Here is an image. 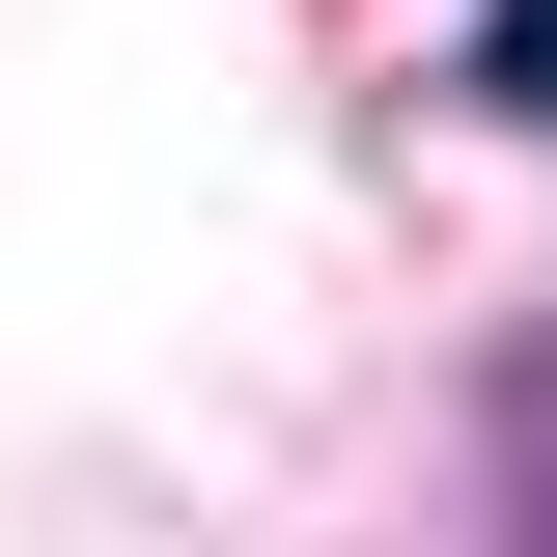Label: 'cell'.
<instances>
[{
	"label": "cell",
	"mask_w": 557,
	"mask_h": 557,
	"mask_svg": "<svg viewBox=\"0 0 557 557\" xmlns=\"http://www.w3.org/2000/svg\"><path fill=\"white\" fill-rule=\"evenodd\" d=\"M474 84H502V112H557V0H474Z\"/></svg>",
	"instance_id": "1"
},
{
	"label": "cell",
	"mask_w": 557,
	"mask_h": 557,
	"mask_svg": "<svg viewBox=\"0 0 557 557\" xmlns=\"http://www.w3.org/2000/svg\"><path fill=\"white\" fill-rule=\"evenodd\" d=\"M502 446H530V530H557V362H530V418H502Z\"/></svg>",
	"instance_id": "2"
}]
</instances>
